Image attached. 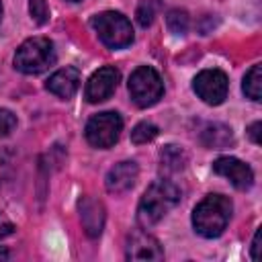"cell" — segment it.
Here are the masks:
<instances>
[{
    "mask_svg": "<svg viewBox=\"0 0 262 262\" xmlns=\"http://www.w3.org/2000/svg\"><path fill=\"white\" fill-rule=\"evenodd\" d=\"M242 88H244V94H246L250 100L258 102V100L262 98V66H260V63H254V66L246 72Z\"/></svg>",
    "mask_w": 262,
    "mask_h": 262,
    "instance_id": "2e32d148",
    "label": "cell"
},
{
    "mask_svg": "<svg viewBox=\"0 0 262 262\" xmlns=\"http://www.w3.org/2000/svg\"><path fill=\"white\" fill-rule=\"evenodd\" d=\"M125 258L133 262H158V260H164V250L154 235H149L147 231L135 229L127 235Z\"/></svg>",
    "mask_w": 262,
    "mask_h": 262,
    "instance_id": "ba28073f",
    "label": "cell"
},
{
    "mask_svg": "<svg viewBox=\"0 0 262 262\" xmlns=\"http://www.w3.org/2000/svg\"><path fill=\"white\" fill-rule=\"evenodd\" d=\"M55 47L53 41L47 37H31L27 41H23L14 53V68L20 74L27 76H35L45 72L47 68H51L55 63Z\"/></svg>",
    "mask_w": 262,
    "mask_h": 262,
    "instance_id": "3957f363",
    "label": "cell"
},
{
    "mask_svg": "<svg viewBox=\"0 0 262 262\" xmlns=\"http://www.w3.org/2000/svg\"><path fill=\"white\" fill-rule=\"evenodd\" d=\"M8 174H10V162H8V158L4 154H0V186L4 184Z\"/></svg>",
    "mask_w": 262,
    "mask_h": 262,
    "instance_id": "7402d4cb",
    "label": "cell"
},
{
    "mask_svg": "<svg viewBox=\"0 0 262 262\" xmlns=\"http://www.w3.org/2000/svg\"><path fill=\"white\" fill-rule=\"evenodd\" d=\"M188 156L180 145H164L160 149V170L164 174H178L186 168Z\"/></svg>",
    "mask_w": 262,
    "mask_h": 262,
    "instance_id": "9a60e30c",
    "label": "cell"
},
{
    "mask_svg": "<svg viewBox=\"0 0 262 262\" xmlns=\"http://www.w3.org/2000/svg\"><path fill=\"white\" fill-rule=\"evenodd\" d=\"M0 23H2V0H0Z\"/></svg>",
    "mask_w": 262,
    "mask_h": 262,
    "instance_id": "d4e9b609",
    "label": "cell"
},
{
    "mask_svg": "<svg viewBox=\"0 0 262 262\" xmlns=\"http://www.w3.org/2000/svg\"><path fill=\"white\" fill-rule=\"evenodd\" d=\"M250 256L254 262L260 260V229L254 233V239H252V248H250Z\"/></svg>",
    "mask_w": 262,
    "mask_h": 262,
    "instance_id": "603a6c76",
    "label": "cell"
},
{
    "mask_svg": "<svg viewBox=\"0 0 262 262\" xmlns=\"http://www.w3.org/2000/svg\"><path fill=\"white\" fill-rule=\"evenodd\" d=\"M16 127V115L8 108H0V137H6Z\"/></svg>",
    "mask_w": 262,
    "mask_h": 262,
    "instance_id": "ffe728a7",
    "label": "cell"
},
{
    "mask_svg": "<svg viewBox=\"0 0 262 262\" xmlns=\"http://www.w3.org/2000/svg\"><path fill=\"white\" fill-rule=\"evenodd\" d=\"M166 27L170 33L174 35H186L188 27H190V18H188V12L182 10V8H172L168 10L166 14Z\"/></svg>",
    "mask_w": 262,
    "mask_h": 262,
    "instance_id": "e0dca14e",
    "label": "cell"
},
{
    "mask_svg": "<svg viewBox=\"0 0 262 262\" xmlns=\"http://www.w3.org/2000/svg\"><path fill=\"white\" fill-rule=\"evenodd\" d=\"M158 10H160V2H158V0H141V2L137 4V10H135V18H137L139 27L147 29V27L154 23Z\"/></svg>",
    "mask_w": 262,
    "mask_h": 262,
    "instance_id": "ac0fdd59",
    "label": "cell"
},
{
    "mask_svg": "<svg viewBox=\"0 0 262 262\" xmlns=\"http://www.w3.org/2000/svg\"><path fill=\"white\" fill-rule=\"evenodd\" d=\"M80 219L84 225V231L90 237H98L104 227V207L100 201L92 196H84L80 201Z\"/></svg>",
    "mask_w": 262,
    "mask_h": 262,
    "instance_id": "4fadbf2b",
    "label": "cell"
},
{
    "mask_svg": "<svg viewBox=\"0 0 262 262\" xmlns=\"http://www.w3.org/2000/svg\"><path fill=\"white\" fill-rule=\"evenodd\" d=\"M158 131H160V129H158L154 123H149V121H141V123H137V125L133 127V131H131V141L137 143V145L149 143L151 139L158 137Z\"/></svg>",
    "mask_w": 262,
    "mask_h": 262,
    "instance_id": "d6986e66",
    "label": "cell"
},
{
    "mask_svg": "<svg viewBox=\"0 0 262 262\" xmlns=\"http://www.w3.org/2000/svg\"><path fill=\"white\" fill-rule=\"evenodd\" d=\"M233 213V205L223 194H207L194 209H192V227L199 235L213 239L219 237Z\"/></svg>",
    "mask_w": 262,
    "mask_h": 262,
    "instance_id": "7a4b0ae2",
    "label": "cell"
},
{
    "mask_svg": "<svg viewBox=\"0 0 262 262\" xmlns=\"http://www.w3.org/2000/svg\"><path fill=\"white\" fill-rule=\"evenodd\" d=\"M119 80H121V72L115 66H104V68L96 70L86 82V88H84L86 100L96 104V102L111 98L119 86Z\"/></svg>",
    "mask_w": 262,
    "mask_h": 262,
    "instance_id": "9c48e42d",
    "label": "cell"
},
{
    "mask_svg": "<svg viewBox=\"0 0 262 262\" xmlns=\"http://www.w3.org/2000/svg\"><path fill=\"white\" fill-rule=\"evenodd\" d=\"M137 176H139V166H137V162L125 160V162L115 164V166L106 172L104 186H106V190H108L111 194H123V192H127L129 188H133Z\"/></svg>",
    "mask_w": 262,
    "mask_h": 262,
    "instance_id": "8fae6325",
    "label": "cell"
},
{
    "mask_svg": "<svg viewBox=\"0 0 262 262\" xmlns=\"http://www.w3.org/2000/svg\"><path fill=\"white\" fill-rule=\"evenodd\" d=\"M121 131H123L121 115L115 113V111H104V113H98V115L88 119L84 135H86V141L92 147L108 149L119 141Z\"/></svg>",
    "mask_w": 262,
    "mask_h": 262,
    "instance_id": "5b68a950",
    "label": "cell"
},
{
    "mask_svg": "<svg viewBox=\"0 0 262 262\" xmlns=\"http://www.w3.org/2000/svg\"><path fill=\"white\" fill-rule=\"evenodd\" d=\"M260 127H262V123L256 121V123H252L250 129H248V135H250V139H252L254 143H260Z\"/></svg>",
    "mask_w": 262,
    "mask_h": 262,
    "instance_id": "cb8c5ba5",
    "label": "cell"
},
{
    "mask_svg": "<svg viewBox=\"0 0 262 262\" xmlns=\"http://www.w3.org/2000/svg\"><path fill=\"white\" fill-rule=\"evenodd\" d=\"M92 29L96 31L98 39L111 49H123L133 43V27L127 16L115 10H106L94 14L90 20Z\"/></svg>",
    "mask_w": 262,
    "mask_h": 262,
    "instance_id": "277c9868",
    "label": "cell"
},
{
    "mask_svg": "<svg viewBox=\"0 0 262 262\" xmlns=\"http://www.w3.org/2000/svg\"><path fill=\"white\" fill-rule=\"evenodd\" d=\"M178 203H180V188L172 180L160 178L145 188L137 205V223L143 229H149L156 223H160Z\"/></svg>",
    "mask_w": 262,
    "mask_h": 262,
    "instance_id": "6da1fadb",
    "label": "cell"
},
{
    "mask_svg": "<svg viewBox=\"0 0 262 262\" xmlns=\"http://www.w3.org/2000/svg\"><path fill=\"white\" fill-rule=\"evenodd\" d=\"M78 86H80V72L74 66H66V68L57 70L55 74L49 76V80L45 84V88L51 94H55L57 98H63V100L72 98L76 94Z\"/></svg>",
    "mask_w": 262,
    "mask_h": 262,
    "instance_id": "7c38bea8",
    "label": "cell"
},
{
    "mask_svg": "<svg viewBox=\"0 0 262 262\" xmlns=\"http://www.w3.org/2000/svg\"><path fill=\"white\" fill-rule=\"evenodd\" d=\"M213 172L227 178L237 190H248L252 184H254V172L252 168L237 160V158H231V156H221L213 162Z\"/></svg>",
    "mask_w": 262,
    "mask_h": 262,
    "instance_id": "30bf717a",
    "label": "cell"
},
{
    "mask_svg": "<svg viewBox=\"0 0 262 262\" xmlns=\"http://www.w3.org/2000/svg\"><path fill=\"white\" fill-rule=\"evenodd\" d=\"M29 10H31V16L35 18L37 25H43L47 20V4H45V0H29Z\"/></svg>",
    "mask_w": 262,
    "mask_h": 262,
    "instance_id": "44dd1931",
    "label": "cell"
},
{
    "mask_svg": "<svg viewBox=\"0 0 262 262\" xmlns=\"http://www.w3.org/2000/svg\"><path fill=\"white\" fill-rule=\"evenodd\" d=\"M129 94L141 108L156 104L164 94V82L160 74L149 66H139L129 78Z\"/></svg>",
    "mask_w": 262,
    "mask_h": 262,
    "instance_id": "8992f818",
    "label": "cell"
},
{
    "mask_svg": "<svg viewBox=\"0 0 262 262\" xmlns=\"http://www.w3.org/2000/svg\"><path fill=\"white\" fill-rule=\"evenodd\" d=\"M70 2H80V0H70Z\"/></svg>",
    "mask_w": 262,
    "mask_h": 262,
    "instance_id": "484cf974",
    "label": "cell"
},
{
    "mask_svg": "<svg viewBox=\"0 0 262 262\" xmlns=\"http://www.w3.org/2000/svg\"><path fill=\"white\" fill-rule=\"evenodd\" d=\"M201 143L205 147H211V149L229 147L233 143L231 127H227L223 123H209V125H205L203 131H201Z\"/></svg>",
    "mask_w": 262,
    "mask_h": 262,
    "instance_id": "5bb4252c",
    "label": "cell"
},
{
    "mask_svg": "<svg viewBox=\"0 0 262 262\" xmlns=\"http://www.w3.org/2000/svg\"><path fill=\"white\" fill-rule=\"evenodd\" d=\"M192 90L196 92V96L203 102H207L211 106H217L227 98L229 82H227L225 72H221V70H215V68L213 70H203L194 76Z\"/></svg>",
    "mask_w": 262,
    "mask_h": 262,
    "instance_id": "52a82bcc",
    "label": "cell"
}]
</instances>
